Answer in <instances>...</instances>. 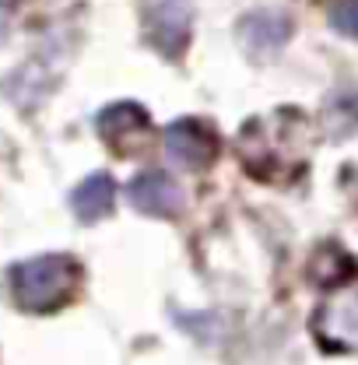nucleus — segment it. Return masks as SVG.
<instances>
[{
    "mask_svg": "<svg viewBox=\"0 0 358 365\" xmlns=\"http://www.w3.org/2000/svg\"><path fill=\"white\" fill-rule=\"evenodd\" d=\"M81 267L67 253H46L11 267V295L25 313H53L74 299Z\"/></svg>",
    "mask_w": 358,
    "mask_h": 365,
    "instance_id": "nucleus-1",
    "label": "nucleus"
},
{
    "mask_svg": "<svg viewBox=\"0 0 358 365\" xmlns=\"http://www.w3.org/2000/svg\"><path fill=\"white\" fill-rule=\"evenodd\" d=\"M316 341L327 351H358V281L337 288L313 317Z\"/></svg>",
    "mask_w": 358,
    "mask_h": 365,
    "instance_id": "nucleus-2",
    "label": "nucleus"
},
{
    "mask_svg": "<svg viewBox=\"0 0 358 365\" xmlns=\"http://www.w3.org/2000/svg\"><path fill=\"white\" fill-rule=\"evenodd\" d=\"M190 32H193L190 0H155L151 4V11H148V39L162 56L179 60L183 49L190 46Z\"/></svg>",
    "mask_w": 358,
    "mask_h": 365,
    "instance_id": "nucleus-3",
    "label": "nucleus"
},
{
    "mask_svg": "<svg viewBox=\"0 0 358 365\" xmlns=\"http://www.w3.org/2000/svg\"><path fill=\"white\" fill-rule=\"evenodd\" d=\"M165 151H169L173 162L186 165V169H208L218 158L222 144H218V137H215V130L208 123H200V120H176L165 130Z\"/></svg>",
    "mask_w": 358,
    "mask_h": 365,
    "instance_id": "nucleus-4",
    "label": "nucleus"
},
{
    "mask_svg": "<svg viewBox=\"0 0 358 365\" xmlns=\"http://www.w3.org/2000/svg\"><path fill=\"white\" fill-rule=\"evenodd\" d=\"M127 200L131 207L140 215H151V218H176L183 211V190L173 176L165 173H140L131 180L127 186Z\"/></svg>",
    "mask_w": 358,
    "mask_h": 365,
    "instance_id": "nucleus-5",
    "label": "nucleus"
},
{
    "mask_svg": "<svg viewBox=\"0 0 358 365\" xmlns=\"http://www.w3.org/2000/svg\"><path fill=\"white\" fill-rule=\"evenodd\" d=\"M292 39V21L285 14H274V11H257V14H246L239 21V43L246 49V56L267 63L274 60L285 43Z\"/></svg>",
    "mask_w": 358,
    "mask_h": 365,
    "instance_id": "nucleus-6",
    "label": "nucleus"
},
{
    "mask_svg": "<svg viewBox=\"0 0 358 365\" xmlns=\"http://www.w3.org/2000/svg\"><path fill=\"white\" fill-rule=\"evenodd\" d=\"M113 200H116V182L109 173H95L81 182L74 193H71V207L81 222H98L113 211Z\"/></svg>",
    "mask_w": 358,
    "mask_h": 365,
    "instance_id": "nucleus-7",
    "label": "nucleus"
},
{
    "mask_svg": "<svg viewBox=\"0 0 358 365\" xmlns=\"http://www.w3.org/2000/svg\"><path fill=\"white\" fill-rule=\"evenodd\" d=\"M148 123H151V116H148L137 102H116V106H109V109L98 113V130H102L106 140H113V144L140 137L148 130Z\"/></svg>",
    "mask_w": 358,
    "mask_h": 365,
    "instance_id": "nucleus-8",
    "label": "nucleus"
},
{
    "mask_svg": "<svg viewBox=\"0 0 358 365\" xmlns=\"http://www.w3.org/2000/svg\"><path fill=\"white\" fill-rule=\"evenodd\" d=\"M330 25L341 36L358 39V0H334L330 4Z\"/></svg>",
    "mask_w": 358,
    "mask_h": 365,
    "instance_id": "nucleus-9",
    "label": "nucleus"
}]
</instances>
